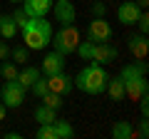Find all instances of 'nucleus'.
Wrapping results in <instances>:
<instances>
[{
  "label": "nucleus",
  "mask_w": 149,
  "mask_h": 139,
  "mask_svg": "<svg viewBox=\"0 0 149 139\" xmlns=\"http://www.w3.org/2000/svg\"><path fill=\"white\" fill-rule=\"evenodd\" d=\"M52 32H55V27H52V22H50L47 17H27V20L22 22V27H20L25 47L35 50V52H40V50H45L50 45Z\"/></svg>",
  "instance_id": "f257e3e1"
},
{
  "label": "nucleus",
  "mask_w": 149,
  "mask_h": 139,
  "mask_svg": "<svg viewBox=\"0 0 149 139\" xmlns=\"http://www.w3.org/2000/svg\"><path fill=\"white\" fill-rule=\"evenodd\" d=\"M122 85H124V97L132 102H139L144 95L149 92V85H147V62L139 60L134 65H124L122 72Z\"/></svg>",
  "instance_id": "f03ea898"
},
{
  "label": "nucleus",
  "mask_w": 149,
  "mask_h": 139,
  "mask_svg": "<svg viewBox=\"0 0 149 139\" xmlns=\"http://www.w3.org/2000/svg\"><path fill=\"white\" fill-rule=\"evenodd\" d=\"M107 80H109V72L104 70V65H95L90 62L87 67H82L77 75L72 77L74 87L85 95H102L107 87Z\"/></svg>",
  "instance_id": "7ed1b4c3"
},
{
  "label": "nucleus",
  "mask_w": 149,
  "mask_h": 139,
  "mask_svg": "<svg viewBox=\"0 0 149 139\" xmlns=\"http://www.w3.org/2000/svg\"><path fill=\"white\" fill-rule=\"evenodd\" d=\"M82 35L80 30H77V25H60L57 32H52V40L50 42L55 45V50H57L60 55H72L74 50H77V45H80Z\"/></svg>",
  "instance_id": "20e7f679"
},
{
  "label": "nucleus",
  "mask_w": 149,
  "mask_h": 139,
  "mask_svg": "<svg viewBox=\"0 0 149 139\" xmlns=\"http://www.w3.org/2000/svg\"><path fill=\"white\" fill-rule=\"evenodd\" d=\"M25 95H27V90L17 80H5V85L0 90V102L8 109H17V107L25 104Z\"/></svg>",
  "instance_id": "39448f33"
},
{
  "label": "nucleus",
  "mask_w": 149,
  "mask_h": 139,
  "mask_svg": "<svg viewBox=\"0 0 149 139\" xmlns=\"http://www.w3.org/2000/svg\"><path fill=\"white\" fill-rule=\"evenodd\" d=\"M112 35H114V30H112V25L104 17H92L90 27H87V40H92V42H107V40H112Z\"/></svg>",
  "instance_id": "423d86ee"
},
{
  "label": "nucleus",
  "mask_w": 149,
  "mask_h": 139,
  "mask_svg": "<svg viewBox=\"0 0 149 139\" xmlns=\"http://www.w3.org/2000/svg\"><path fill=\"white\" fill-rule=\"evenodd\" d=\"M50 13H55V20L60 25H74V20H77V8L72 0H55Z\"/></svg>",
  "instance_id": "0eeeda50"
},
{
  "label": "nucleus",
  "mask_w": 149,
  "mask_h": 139,
  "mask_svg": "<svg viewBox=\"0 0 149 139\" xmlns=\"http://www.w3.org/2000/svg\"><path fill=\"white\" fill-rule=\"evenodd\" d=\"M117 57H119L117 45H112L109 40H107V42H95V55H92V62H95V65H107V62H114Z\"/></svg>",
  "instance_id": "6e6552de"
},
{
  "label": "nucleus",
  "mask_w": 149,
  "mask_h": 139,
  "mask_svg": "<svg viewBox=\"0 0 149 139\" xmlns=\"http://www.w3.org/2000/svg\"><path fill=\"white\" fill-rule=\"evenodd\" d=\"M55 0H22V13L27 17H47V13L52 10Z\"/></svg>",
  "instance_id": "1a4fd4ad"
},
{
  "label": "nucleus",
  "mask_w": 149,
  "mask_h": 139,
  "mask_svg": "<svg viewBox=\"0 0 149 139\" xmlns=\"http://www.w3.org/2000/svg\"><path fill=\"white\" fill-rule=\"evenodd\" d=\"M47 80V90L55 92V95H67V92H72L74 82L70 75H65V72H57V75H47L45 77Z\"/></svg>",
  "instance_id": "9d476101"
},
{
  "label": "nucleus",
  "mask_w": 149,
  "mask_h": 139,
  "mask_svg": "<svg viewBox=\"0 0 149 139\" xmlns=\"http://www.w3.org/2000/svg\"><path fill=\"white\" fill-rule=\"evenodd\" d=\"M142 15V8L134 3V0H127V3H122V5L117 8V20L122 22V25H134L137 22V17Z\"/></svg>",
  "instance_id": "9b49d317"
},
{
  "label": "nucleus",
  "mask_w": 149,
  "mask_h": 139,
  "mask_svg": "<svg viewBox=\"0 0 149 139\" xmlns=\"http://www.w3.org/2000/svg\"><path fill=\"white\" fill-rule=\"evenodd\" d=\"M40 72H45V75L65 72V55H60L57 50L47 52V55H45V60H42V65H40Z\"/></svg>",
  "instance_id": "f8f14e48"
},
{
  "label": "nucleus",
  "mask_w": 149,
  "mask_h": 139,
  "mask_svg": "<svg viewBox=\"0 0 149 139\" xmlns=\"http://www.w3.org/2000/svg\"><path fill=\"white\" fill-rule=\"evenodd\" d=\"M127 50H129V55H132L134 60H144L147 57V52H149V42H147V35H132V38L127 40Z\"/></svg>",
  "instance_id": "ddd939ff"
},
{
  "label": "nucleus",
  "mask_w": 149,
  "mask_h": 139,
  "mask_svg": "<svg viewBox=\"0 0 149 139\" xmlns=\"http://www.w3.org/2000/svg\"><path fill=\"white\" fill-rule=\"evenodd\" d=\"M112 137L114 139H137V132H134L132 122H127V119H117V122L112 124Z\"/></svg>",
  "instance_id": "4468645a"
},
{
  "label": "nucleus",
  "mask_w": 149,
  "mask_h": 139,
  "mask_svg": "<svg viewBox=\"0 0 149 139\" xmlns=\"http://www.w3.org/2000/svg\"><path fill=\"white\" fill-rule=\"evenodd\" d=\"M40 75H42V72H40V67H35V65H22V70L17 72V82H20L25 90H30V85H32Z\"/></svg>",
  "instance_id": "2eb2a0df"
},
{
  "label": "nucleus",
  "mask_w": 149,
  "mask_h": 139,
  "mask_svg": "<svg viewBox=\"0 0 149 139\" xmlns=\"http://www.w3.org/2000/svg\"><path fill=\"white\" fill-rule=\"evenodd\" d=\"M32 117H35L37 124H52L55 119H57V109L47 107V104H37L35 112H32Z\"/></svg>",
  "instance_id": "dca6fc26"
},
{
  "label": "nucleus",
  "mask_w": 149,
  "mask_h": 139,
  "mask_svg": "<svg viewBox=\"0 0 149 139\" xmlns=\"http://www.w3.org/2000/svg\"><path fill=\"white\" fill-rule=\"evenodd\" d=\"M17 32H20V30H17L13 15H0V38H3V40H13Z\"/></svg>",
  "instance_id": "f3484780"
},
{
  "label": "nucleus",
  "mask_w": 149,
  "mask_h": 139,
  "mask_svg": "<svg viewBox=\"0 0 149 139\" xmlns=\"http://www.w3.org/2000/svg\"><path fill=\"white\" fill-rule=\"evenodd\" d=\"M104 92L112 97L114 102H119V99H124V85H122V77H109L107 80V87H104Z\"/></svg>",
  "instance_id": "a211bd4d"
},
{
  "label": "nucleus",
  "mask_w": 149,
  "mask_h": 139,
  "mask_svg": "<svg viewBox=\"0 0 149 139\" xmlns=\"http://www.w3.org/2000/svg\"><path fill=\"white\" fill-rule=\"evenodd\" d=\"M52 127H55V139H72L74 137V127L67 119H55Z\"/></svg>",
  "instance_id": "6ab92c4d"
},
{
  "label": "nucleus",
  "mask_w": 149,
  "mask_h": 139,
  "mask_svg": "<svg viewBox=\"0 0 149 139\" xmlns=\"http://www.w3.org/2000/svg\"><path fill=\"white\" fill-rule=\"evenodd\" d=\"M74 52H77V57H80V60L92 62V55H95V42H92V40H85V42H82V40H80V45H77V50H74Z\"/></svg>",
  "instance_id": "aec40b11"
},
{
  "label": "nucleus",
  "mask_w": 149,
  "mask_h": 139,
  "mask_svg": "<svg viewBox=\"0 0 149 139\" xmlns=\"http://www.w3.org/2000/svg\"><path fill=\"white\" fill-rule=\"evenodd\" d=\"M17 72H20V70H17L15 62H8V60L0 62V77H3V80H17Z\"/></svg>",
  "instance_id": "412c9836"
},
{
  "label": "nucleus",
  "mask_w": 149,
  "mask_h": 139,
  "mask_svg": "<svg viewBox=\"0 0 149 139\" xmlns=\"http://www.w3.org/2000/svg\"><path fill=\"white\" fill-rule=\"evenodd\" d=\"M10 57H13V62H15V65H25L27 57H30V50H27L25 45H17V47L10 50Z\"/></svg>",
  "instance_id": "4be33fe9"
},
{
  "label": "nucleus",
  "mask_w": 149,
  "mask_h": 139,
  "mask_svg": "<svg viewBox=\"0 0 149 139\" xmlns=\"http://www.w3.org/2000/svg\"><path fill=\"white\" fill-rule=\"evenodd\" d=\"M40 99H42V104H47V107H52V109H62V95L47 92V95H42Z\"/></svg>",
  "instance_id": "5701e85b"
},
{
  "label": "nucleus",
  "mask_w": 149,
  "mask_h": 139,
  "mask_svg": "<svg viewBox=\"0 0 149 139\" xmlns=\"http://www.w3.org/2000/svg\"><path fill=\"white\" fill-rule=\"evenodd\" d=\"M30 90H32V95H35V97H42V95H47V92H50V90H47V80L37 77V80L30 85Z\"/></svg>",
  "instance_id": "b1692460"
},
{
  "label": "nucleus",
  "mask_w": 149,
  "mask_h": 139,
  "mask_svg": "<svg viewBox=\"0 0 149 139\" xmlns=\"http://www.w3.org/2000/svg\"><path fill=\"white\" fill-rule=\"evenodd\" d=\"M35 137L37 139H55V127L52 124H40L37 132H35Z\"/></svg>",
  "instance_id": "393cba45"
},
{
  "label": "nucleus",
  "mask_w": 149,
  "mask_h": 139,
  "mask_svg": "<svg viewBox=\"0 0 149 139\" xmlns=\"http://www.w3.org/2000/svg\"><path fill=\"white\" fill-rule=\"evenodd\" d=\"M134 25L139 27V32H142V35H147V32H149V15H147V10H142V15L137 17V22H134Z\"/></svg>",
  "instance_id": "a878e982"
},
{
  "label": "nucleus",
  "mask_w": 149,
  "mask_h": 139,
  "mask_svg": "<svg viewBox=\"0 0 149 139\" xmlns=\"http://www.w3.org/2000/svg\"><path fill=\"white\" fill-rule=\"evenodd\" d=\"M90 13H92V17H104L107 5H104V3H92V5H90Z\"/></svg>",
  "instance_id": "bb28decb"
},
{
  "label": "nucleus",
  "mask_w": 149,
  "mask_h": 139,
  "mask_svg": "<svg viewBox=\"0 0 149 139\" xmlns=\"http://www.w3.org/2000/svg\"><path fill=\"white\" fill-rule=\"evenodd\" d=\"M137 137H139V139H147V137H149V119H147V117H142V119H139Z\"/></svg>",
  "instance_id": "cd10ccee"
},
{
  "label": "nucleus",
  "mask_w": 149,
  "mask_h": 139,
  "mask_svg": "<svg viewBox=\"0 0 149 139\" xmlns=\"http://www.w3.org/2000/svg\"><path fill=\"white\" fill-rule=\"evenodd\" d=\"M13 20H15V25H17V30H20V27H22V22L27 20V15H25V13H22V8H17V10L13 13Z\"/></svg>",
  "instance_id": "c85d7f7f"
},
{
  "label": "nucleus",
  "mask_w": 149,
  "mask_h": 139,
  "mask_svg": "<svg viewBox=\"0 0 149 139\" xmlns=\"http://www.w3.org/2000/svg\"><path fill=\"white\" fill-rule=\"evenodd\" d=\"M8 57H10V47H8V42H0V62Z\"/></svg>",
  "instance_id": "c756f323"
},
{
  "label": "nucleus",
  "mask_w": 149,
  "mask_h": 139,
  "mask_svg": "<svg viewBox=\"0 0 149 139\" xmlns=\"http://www.w3.org/2000/svg\"><path fill=\"white\" fill-rule=\"evenodd\" d=\"M5 112H8V107L0 102V122H5Z\"/></svg>",
  "instance_id": "7c9ffc66"
},
{
  "label": "nucleus",
  "mask_w": 149,
  "mask_h": 139,
  "mask_svg": "<svg viewBox=\"0 0 149 139\" xmlns=\"http://www.w3.org/2000/svg\"><path fill=\"white\" fill-rule=\"evenodd\" d=\"M20 137H22L20 132H8V134H5V139H20Z\"/></svg>",
  "instance_id": "2f4dec72"
},
{
  "label": "nucleus",
  "mask_w": 149,
  "mask_h": 139,
  "mask_svg": "<svg viewBox=\"0 0 149 139\" xmlns=\"http://www.w3.org/2000/svg\"><path fill=\"white\" fill-rule=\"evenodd\" d=\"M134 3H137V5L142 8V10H147V5H149V0H134Z\"/></svg>",
  "instance_id": "473e14b6"
},
{
  "label": "nucleus",
  "mask_w": 149,
  "mask_h": 139,
  "mask_svg": "<svg viewBox=\"0 0 149 139\" xmlns=\"http://www.w3.org/2000/svg\"><path fill=\"white\" fill-rule=\"evenodd\" d=\"M8 3H22V0H8Z\"/></svg>",
  "instance_id": "72a5a7b5"
}]
</instances>
